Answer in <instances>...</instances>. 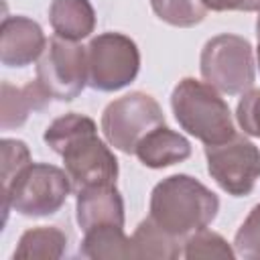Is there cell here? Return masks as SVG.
<instances>
[{"label": "cell", "mask_w": 260, "mask_h": 260, "mask_svg": "<svg viewBox=\"0 0 260 260\" xmlns=\"http://www.w3.org/2000/svg\"><path fill=\"white\" fill-rule=\"evenodd\" d=\"M43 140L63 156L65 171L75 191L91 185H114L118 179V158L98 138V126L89 116L69 112L55 118Z\"/></svg>", "instance_id": "6da1fadb"}, {"label": "cell", "mask_w": 260, "mask_h": 260, "mask_svg": "<svg viewBox=\"0 0 260 260\" xmlns=\"http://www.w3.org/2000/svg\"><path fill=\"white\" fill-rule=\"evenodd\" d=\"M217 211V195L191 175H171L150 193L148 217L179 240L205 230Z\"/></svg>", "instance_id": "7a4b0ae2"}, {"label": "cell", "mask_w": 260, "mask_h": 260, "mask_svg": "<svg viewBox=\"0 0 260 260\" xmlns=\"http://www.w3.org/2000/svg\"><path fill=\"white\" fill-rule=\"evenodd\" d=\"M171 108L179 126L205 146L221 144L236 134L228 102L205 81L181 79L171 93Z\"/></svg>", "instance_id": "3957f363"}, {"label": "cell", "mask_w": 260, "mask_h": 260, "mask_svg": "<svg viewBox=\"0 0 260 260\" xmlns=\"http://www.w3.org/2000/svg\"><path fill=\"white\" fill-rule=\"evenodd\" d=\"M71 189L67 171L49 162H30L2 187L4 213L14 209L24 217L53 215L63 207Z\"/></svg>", "instance_id": "277c9868"}, {"label": "cell", "mask_w": 260, "mask_h": 260, "mask_svg": "<svg viewBox=\"0 0 260 260\" xmlns=\"http://www.w3.org/2000/svg\"><path fill=\"white\" fill-rule=\"evenodd\" d=\"M199 69L211 87L228 95H240L252 89L256 79L252 45L240 35H217L201 51Z\"/></svg>", "instance_id": "5b68a950"}, {"label": "cell", "mask_w": 260, "mask_h": 260, "mask_svg": "<svg viewBox=\"0 0 260 260\" xmlns=\"http://www.w3.org/2000/svg\"><path fill=\"white\" fill-rule=\"evenodd\" d=\"M160 124H165L162 108L144 91H130L110 102L102 114L106 140L126 154H134L138 142Z\"/></svg>", "instance_id": "8992f818"}, {"label": "cell", "mask_w": 260, "mask_h": 260, "mask_svg": "<svg viewBox=\"0 0 260 260\" xmlns=\"http://www.w3.org/2000/svg\"><path fill=\"white\" fill-rule=\"evenodd\" d=\"M140 69L136 43L122 32H102L87 45V85L98 91H118L130 85Z\"/></svg>", "instance_id": "52a82bcc"}, {"label": "cell", "mask_w": 260, "mask_h": 260, "mask_svg": "<svg viewBox=\"0 0 260 260\" xmlns=\"http://www.w3.org/2000/svg\"><path fill=\"white\" fill-rule=\"evenodd\" d=\"M37 81L53 100H75L87 85V47L55 35L39 59Z\"/></svg>", "instance_id": "ba28073f"}, {"label": "cell", "mask_w": 260, "mask_h": 260, "mask_svg": "<svg viewBox=\"0 0 260 260\" xmlns=\"http://www.w3.org/2000/svg\"><path fill=\"white\" fill-rule=\"evenodd\" d=\"M207 173L232 197H246L260 179V148L244 134L205 146Z\"/></svg>", "instance_id": "9c48e42d"}, {"label": "cell", "mask_w": 260, "mask_h": 260, "mask_svg": "<svg viewBox=\"0 0 260 260\" xmlns=\"http://www.w3.org/2000/svg\"><path fill=\"white\" fill-rule=\"evenodd\" d=\"M47 47L41 24L26 16H6L0 28V61L6 67H24L41 59Z\"/></svg>", "instance_id": "30bf717a"}, {"label": "cell", "mask_w": 260, "mask_h": 260, "mask_svg": "<svg viewBox=\"0 0 260 260\" xmlns=\"http://www.w3.org/2000/svg\"><path fill=\"white\" fill-rule=\"evenodd\" d=\"M77 223L85 232L102 225L124 228V199L114 185H91L77 191Z\"/></svg>", "instance_id": "8fae6325"}, {"label": "cell", "mask_w": 260, "mask_h": 260, "mask_svg": "<svg viewBox=\"0 0 260 260\" xmlns=\"http://www.w3.org/2000/svg\"><path fill=\"white\" fill-rule=\"evenodd\" d=\"M134 154L148 169H165L187 160L191 156V142L183 134L160 124L138 142Z\"/></svg>", "instance_id": "7c38bea8"}, {"label": "cell", "mask_w": 260, "mask_h": 260, "mask_svg": "<svg viewBox=\"0 0 260 260\" xmlns=\"http://www.w3.org/2000/svg\"><path fill=\"white\" fill-rule=\"evenodd\" d=\"M51 102V95L43 89V85L35 79L22 87H14L8 81L2 83V110H0V126L2 130L22 126L30 112L45 110Z\"/></svg>", "instance_id": "4fadbf2b"}, {"label": "cell", "mask_w": 260, "mask_h": 260, "mask_svg": "<svg viewBox=\"0 0 260 260\" xmlns=\"http://www.w3.org/2000/svg\"><path fill=\"white\" fill-rule=\"evenodd\" d=\"M49 22L57 37L81 41L95 28V12L89 0H53L49 6Z\"/></svg>", "instance_id": "5bb4252c"}, {"label": "cell", "mask_w": 260, "mask_h": 260, "mask_svg": "<svg viewBox=\"0 0 260 260\" xmlns=\"http://www.w3.org/2000/svg\"><path fill=\"white\" fill-rule=\"evenodd\" d=\"M130 254L132 258H158V260H173L183 256L179 238L165 232L156 225L150 217L138 223L130 238Z\"/></svg>", "instance_id": "9a60e30c"}, {"label": "cell", "mask_w": 260, "mask_h": 260, "mask_svg": "<svg viewBox=\"0 0 260 260\" xmlns=\"http://www.w3.org/2000/svg\"><path fill=\"white\" fill-rule=\"evenodd\" d=\"M79 254L91 260H114L132 258L130 238L124 234L122 225H102L85 232L79 246Z\"/></svg>", "instance_id": "2e32d148"}, {"label": "cell", "mask_w": 260, "mask_h": 260, "mask_svg": "<svg viewBox=\"0 0 260 260\" xmlns=\"http://www.w3.org/2000/svg\"><path fill=\"white\" fill-rule=\"evenodd\" d=\"M67 250V236L55 225H39L26 230L14 250V258L57 260Z\"/></svg>", "instance_id": "e0dca14e"}, {"label": "cell", "mask_w": 260, "mask_h": 260, "mask_svg": "<svg viewBox=\"0 0 260 260\" xmlns=\"http://www.w3.org/2000/svg\"><path fill=\"white\" fill-rule=\"evenodd\" d=\"M150 6L160 20L179 28L195 26L207 14L201 0H150Z\"/></svg>", "instance_id": "ac0fdd59"}, {"label": "cell", "mask_w": 260, "mask_h": 260, "mask_svg": "<svg viewBox=\"0 0 260 260\" xmlns=\"http://www.w3.org/2000/svg\"><path fill=\"white\" fill-rule=\"evenodd\" d=\"M183 256L185 258H234L236 250L215 232L199 230L183 242Z\"/></svg>", "instance_id": "d6986e66"}, {"label": "cell", "mask_w": 260, "mask_h": 260, "mask_svg": "<svg viewBox=\"0 0 260 260\" xmlns=\"http://www.w3.org/2000/svg\"><path fill=\"white\" fill-rule=\"evenodd\" d=\"M234 250L242 258L260 260V203L252 207L234 238Z\"/></svg>", "instance_id": "ffe728a7"}, {"label": "cell", "mask_w": 260, "mask_h": 260, "mask_svg": "<svg viewBox=\"0 0 260 260\" xmlns=\"http://www.w3.org/2000/svg\"><path fill=\"white\" fill-rule=\"evenodd\" d=\"M2 187H6L26 165H30L28 146L16 138H2Z\"/></svg>", "instance_id": "44dd1931"}, {"label": "cell", "mask_w": 260, "mask_h": 260, "mask_svg": "<svg viewBox=\"0 0 260 260\" xmlns=\"http://www.w3.org/2000/svg\"><path fill=\"white\" fill-rule=\"evenodd\" d=\"M236 118L244 134L260 138V89H248L242 93L236 108Z\"/></svg>", "instance_id": "7402d4cb"}, {"label": "cell", "mask_w": 260, "mask_h": 260, "mask_svg": "<svg viewBox=\"0 0 260 260\" xmlns=\"http://www.w3.org/2000/svg\"><path fill=\"white\" fill-rule=\"evenodd\" d=\"M207 10L213 12H228V10H242V12H260V0H201Z\"/></svg>", "instance_id": "603a6c76"}, {"label": "cell", "mask_w": 260, "mask_h": 260, "mask_svg": "<svg viewBox=\"0 0 260 260\" xmlns=\"http://www.w3.org/2000/svg\"><path fill=\"white\" fill-rule=\"evenodd\" d=\"M256 57H258V69H260V39H258V47H256Z\"/></svg>", "instance_id": "cb8c5ba5"}, {"label": "cell", "mask_w": 260, "mask_h": 260, "mask_svg": "<svg viewBox=\"0 0 260 260\" xmlns=\"http://www.w3.org/2000/svg\"><path fill=\"white\" fill-rule=\"evenodd\" d=\"M256 35L260 39V12H258V20H256Z\"/></svg>", "instance_id": "d4e9b609"}]
</instances>
